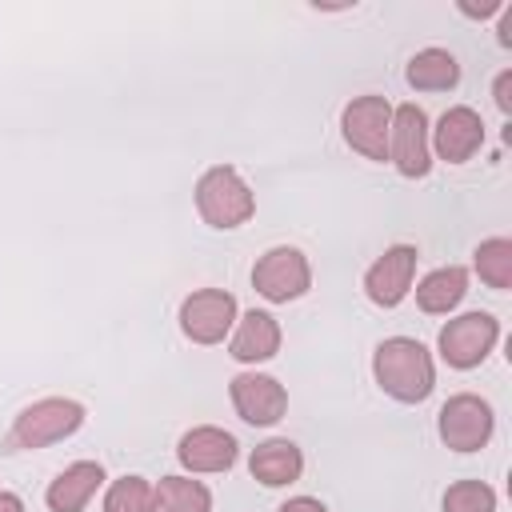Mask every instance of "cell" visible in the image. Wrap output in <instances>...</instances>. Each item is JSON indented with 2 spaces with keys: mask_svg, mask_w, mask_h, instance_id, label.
<instances>
[{
  "mask_svg": "<svg viewBox=\"0 0 512 512\" xmlns=\"http://www.w3.org/2000/svg\"><path fill=\"white\" fill-rule=\"evenodd\" d=\"M492 428H496L492 404L484 396H476V392L448 396L440 416H436V432L452 452H480L492 440Z\"/></svg>",
  "mask_w": 512,
  "mask_h": 512,
  "instance_id": "5b68a950",
  "label": "cell"
},
{
  "mask_svg": "<svg viewBox=\"0 0 512 512\" xmlns=\"http://www.w3.org/2000/svg\"><path fill=\"white\" fill-rule=\"evenodd\" d=\"M480 144H484V120H480V112L468 108V104L448 108V112L436 120V128H428V148H432V156L444 160V164H464V160H472V156L480 152Z\"/></svg>",
  "mask_w": 512,
  "mask_h": 512,
  "instance_id": "7c38bea8",
  "label": "cell"
},
{
  "mask_svg": "<svg viewBox=\"0 0 512 512\" xmlns=\"http://www.w3.org/2000/svg\"><path fill=\"white\" fill-rule=\"evenodd\" d=\"M236 320H240L236 296L224 288H196L180 304V332L192 344H220L224 336H232Z\"/></svg>",
  "mask_w": 512,
  "mask_h": 512,
  "instance_id": "9c48e42d",
  "label": "cell"
},
{
  "mask_svg": "<svg viewBox=\"0 0 512 512\" xmlns=\"http://www.w3.org/2000/svg\"><path fill=\"white\" fill-rule=\"evenodd\" d=\"M416 260L420 252L412 244H392L384 248L368 272H364V296L376 304V308H396L408 292H412V280H416Z\"/></svg>",
  "mask_w": 512,
  "mask_h": 512,
  "instance_id": "30bf717a",
  "label": "cell"
},
{
  "mask_svg": "<svg viewBox=\"0 0 512 512\" xmlns=\"http://www.w3.org/2000/svg\"><path fill=\"white\" fill-rule=\"evenodd\" d=\"M152 512H212V492L192 476H160Z\"/></svg>",
  "mask_w": 512,
  "mask_h": 512,
  "instance_id": "d6986e66",
  "label": "cell"
},
{
  "mask_svg": "<svg viewBox=\"0 0 512 512\" xmlns=\"http://www.w3.org/2000/svg\"><path fill=\"white\" fill-rule=\"evenodd\" d=\"M464 296H468V268H460V264L432 268V272L416 284V304H420V312H428V316H448Z\"/></svg>",
  "mask_w": 512,
  "mask_h": 512,
  "instance_id": "e0dca14e",
  "label": "cell"
},
{
  "mask_svg": "<svg viewBox=\"0 0 512 512\" xmlns=\"http://www.w3.org/2000/svg\"><path fill=\"white\" fill-rule=\"evenodd\" d=\"M496 340H500V320L492 312H464V316H456V320H448L440 328L436 348H440V356H444L448 368L468 372V368H476V364L488 360V352L496 348Z\"/></svg>",
  "mask_w": 512,
  "mask_h": 512,
  "instance_id": "277c9868",
  "label": "cell"
},
{
  "mask_svg": "<svg viewBox=\"0 0 512 512\" xmlns=\"http://www.w3.org/2000/svg\"><path fill=\"white\" fill-rule=\"evenodd\" d=\"M404 80L416 92H448L460 84V60L448 48H420L404 68Z\"/></svg>",
  "mask_w": 512,
  "mask_h": 512,
  "instance_id": "ac0fdd59",
  "label": "cell"
},
{
  "mask_svg": "<svg viewBox=\"0 0 512 512\" xmlns=\"http://www.w3.org/2000/svg\"><path fill=\"white\" fill-rule=\"evenodd\" d=\"M428 116L420 104H400L392 108V128H388V160L404 180H424L432 172V148H428Z\"/></svg>",
  "mask_w": 512,
  "mask_h": 512,
  "instance_id": "52a82bcc",
  "label": "cell"
},
{
  "mask_svg": "<svg viewBox=\"0 0 512 512\" xmlns=\"http://www.w3.org/2000/svg\"><path fill=\"white\" fill-rule=\"evenodd\" d=\"M236 436L216 428V424H200V428H188L176 444V460L184 464V472H196V476H208V472H228L236 464Z\"/></svg>",
  "mask_w": 512,
  "mask_h": 512,
  "instance_id": "4fadbf2b",
  "label": "cell"
},
{
  "mask_svg": "<svg viewBox=\"0 0 512 512\" xmlns=\"http://www.w3.org/2000/svg\"><path fill=\"white\" fill-rule=\"evenodd\" d=\"M372 376L376 384L400 400V404H424L436 388V364L432 352L412 336H388L372 352Z\"/></svg>",
  "mask_w": 512,
  "mask_h": 512,
  "instance_id": "6da1fadb",
  "label": "cell"
},
{
  "mask_svg": "<svg viewBox=\"0 0 512 512\" xmlns=\"http://www.w3.org/2000/svg\"><path fill=\"white\" fill-rule=\"evenodd\" d=\"M388 128H392V104L376 92L356 96L340 112V132L352 152L364 160H388Z\"/></svg>",
  "mask_w": 512,
  "mask_h": 512,
  "instance_id": "ba28073f",
  "label": "cell"
},
{
  "mask_svg": "<svg viewBox=\"0 0 512 512\" xmlns=\"http://www.w3.org/2000/svg\"><path fill=\"white\" fill-rule=\"evenodd\" d=\"M0 512H24V500L16 492H4L0 488Z\"/></svg>",
  "mask_w": 512,
  "mask_h": 512,
  "instance_id": "d4e9b609",
  "label": "cell"
},
{
  "mask_svg": "<svg viewBox=\"0 0 512 512\" xmlns=\"http://www.w3.org/2000/svg\"><path fill=\"white\" fill-rule=\"evenodd\" d=\"M440 508L444 512H496V492L484 480H456L448 484Z\"/></svg>",
  "mask_w": 512,
  "mask_h": 512,
  "instance_id": "7402d4cb",
  "label": "cell"
},
{
  "mask_svg": "<svg viewBox=\"0 0 512 512\" xmlns=\"http://www.w3.org/2000/svg\"><path fill=\"white\" fill-rule=\"evenodd\" d=\"M228 396H232L236 416L244 424H256V428H268V424H276L288 412V392L268 372H240V376H232Z\"/></svg>",
  "mask_w": 512,
  "mask_h": 512,
  "instance_id": "8fae6325",
  "label": "cell"
},
{
  "mask_svg": "<svg viewBox=\"0 0 512 512\" xmlns=\"http://www.w3.org/2000/svg\"><path fill=\"white\" fill-rule=\"evenodd\" d=\"M196 212H200L204 224L228 232V228H240V224L252 220L256 196H252L248 180H244L236 168L216 164V168H208V172L196 180Z\"/></svg>",
  "mask_w": 512,
  "mask_h": 512,
  "instance_id": "3957f363",
  "label": "cell"
},
{
  "mask_svg": "<svg viewBox=\"0 0 512 512\" xmlns=\"http://www.w3.org/2000/svg\"><path fill=\"white\" fill-rule=\"evenodd\" d=\"M280 340H284V332H280L276 316L264 308H252L236 320V328L228 336V356L236 364H264L280 352Z\"/></svg>",
  "mask_w": 512,
  "mask_h": 512,
  "instance_id": "5bb4252c",
  "label": "cell"
},
{
  "mask_svg": "<svg viewBox=\"0 0 512 512\" xmlns=\"http://www.w3.org/2000/svg\"><path fill=\"white\" fill-rule=\"evenodd\" d=\"M248 472H252V480H260L264 488L296 484L300 472H304V452H300L292 440H284V436L264 440V444H256L252 456H248Z\"/></svg>",
  "mask_w": 512,
  "mask_h": 512,
  "instance_id": "2e32d148",
  "label": "cell"
},
{
  "mask_svg": "<svg viewBox=\"0 0 512 512\" xmlns=\"http://www.w3.org/2000/svg\"><path fill=\"white\" fill-rule=\"evenodd\" d=\"M156 484L144 476H120L104 492V512H152Z\"/></svg>",
  "mask_w": 512,
  "mask_h": 512,
  "instance_id": "44dd1931",
  "label": "cell"
},
{
  "mask_svg": "<svg viewBox=\"0 0 512 512\" xmlns=\"http://www.w3.org/2000/svg\"><path fill=\"white\" fill-rule=\"evenodd\" d=\"M252 288L268 300V304H288V300H300L308 288H312V264L300 248L292 244H276L268 248L256 268H252Z\"/></svg>",
  "mask_w": 512,
  "mask_h": 512,
  "instance_id": "8992f818",
  "label": "cell"
},
{
  "mask_svg": "<svg viewBox=\"0 0 512 512\" xmlns=\"http://www.w3.org/2000/svg\"><path fill=\"white\" fill-rule=\"evenodd\" d=\"M492 96H496V108H500L504 116H512V68H504V72L496 76Z\"/></svg>",
  "mask_w": 512,
  "mask_h": 512,
  "instance_id": "603a6c76",
  "label": "cell"
},
{
  "mask_svg": "<svg viewBox=\"0 0 512 512\" xmlns=\"http://www.w3.org/2000/svg\"><path fill=\"white\" fill-rule=\"evenodd\" d=\"M100 484H104V464L100 460H76L48 484L44 500L52 512H84L88 500L100 492Z\"/></svg>",
  "mask_w": 512,
  "mask_h": 512,
  "instance_id": "9a60e30c",
  "label": "cell"
},
{
  "mask_svg": "<svg viewBox=\"0 0 512 512\" xmlns=\"http://www.w3.org/2000/svg\"><path fill=\"white\" fill-rule=\"evenodd\" d=\"M84 424V404L72 396H44L36 404H28L12 428H8V452H32V448H48L56 440H68L72 432H80Z\"/></svg>",
  "mask_w": 512,
  "mask_h": 512,
  "instance_id": "7a4b0ae2",
  "label": "cell"
},
{
  "mask_svg": "<svg viewBox=\"0 0 512 512\" xmlns=\"http://www.w3.org/2000/svg\"><path fill=\"white\" fill-rule=\"evenodd\" d=\"M280 512H328L316 496H292L288 504H280Z\"/></svg>",
  "mask_w": 512,
  "mask_h": 512,
  "instance_id": "cb8c5ba5",
  "label": "cell"
},
{
  "mask_svg": "<svg viewBox=\"0 0 512 512\" xmlns=\"http://www.w3.org/2000/svg\"><path fill=\"white\" fill-rule=\"evenodd\" d=\"M472 256H476V260H472V264H476V276H480L488 288H496V292L512 288V240H508V236H488V240H480Z\"/></svg>",
  "mask_w": 512,
  "mask_h": 512,
  "instance_id": "ffe728a7",
  "label": "cell"
}]
</instances>
